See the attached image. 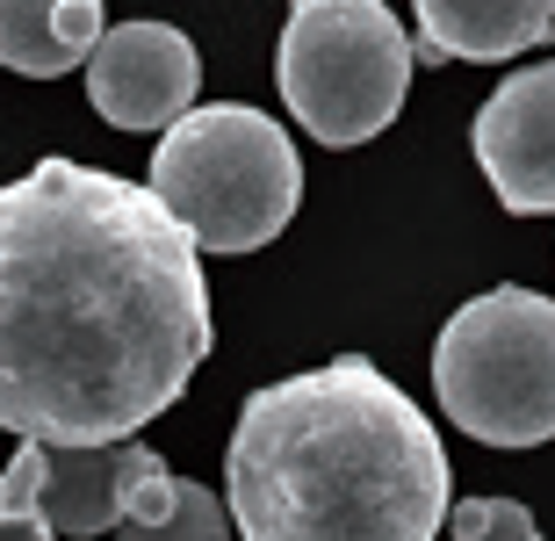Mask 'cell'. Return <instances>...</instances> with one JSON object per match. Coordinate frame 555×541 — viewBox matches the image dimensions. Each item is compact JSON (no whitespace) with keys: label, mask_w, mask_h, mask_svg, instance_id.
Returning <instances> with one entry per match:
<instances>
[{"label":"cell","mask_w":555,"mask_h":541,"mask_svg":"<svg viewBox=\"0 0 555 541\" xmlns=\"http://www.w3.org/2000/svg\"><path fill=\"white\" fill-rule=\"evenodd\" d=\"M152 195L195 253H260L304 203V159L288 130L246 102H195L159 130Z\"/></svg>","instance_id":"cell-3"},{"label":"cell","mask_w":555,"mask_h":541,"mask_svg":"<svg viewBox=\"0 0 555 541\" xmlns=\"http://www.w3.org/2000/svg\"><path fill=\"white\" fill-rule=\"evenodd\" d=\"M418 8V43L412 65H498L519 59L555 37V0H412Z\"/></svg>","instance_id":"cell-9"},{"label":"cell","mask_w":555,"mask_h":541,"mask_svg":"<svg viewBox=\"0 0 555 541\" xmlns=\"http://www.w3.org/2000/svg\"><path fill=\"white\" fill-rule=\"evenodd\" d=\"M102 29V0H0V65L22 80H59L87 65Z\"/></svg>","instance_id":"cell-10"},{"label":"cell","mask_w":555,"mask_h":541,"mask_svg":"<svg viewBox=\"0 0 555 541\" xmlns=\"http://www.w3.org/2000/svg\"><path fill=\"white\" fill-rule=\"evenodd\" d=\"M288 116L318 145H369L412 87V37L383 0H296L274 51Z\"/></svg>","instance_id":"cell-5"},{"label":"cell","mask_w":555,"mask_h":541,"mask_svg":"<svg viewBox=\"0 0 555 541\" xmlns=\"http://www.w3.org/2000/svg\"><path fill=\"white\" fill-rule=\"evenodd\" d=\"M159 469V455L138 434L124 440H43L37 462V513L43 534H116L138 499V484Z\"/></svg>","instance_id":"cell-8"},{"label":"cell","mask_w":555,"mask_h":541,"mask_svg":"<svg viewBox=\"0 0 555 541\" xmlns=\"http://www.w3.org/2000/svg\"><path fill=\"white\" fill-rule=\"evenodd\" d=\"M448 499L433 418L369 355L253 390L224 455L231 527L253 541H433Z\"/></svg>","instance_id":"cell-2"},{"label":"cell","mask_w":555,"mask_h":541,"mask_svg":"<svg viewBox=\"0 0 555 541\" xmlns=\"http://www.w3.org/2000/svg\"><path fill=\"white\" fill-rule=\"evenodd\" d=\"M209 339L195 239L152 188L59 152L0 188V434H144L181 404Z\"/></svg>","instance_id":"cell-1"},{"label":"cell","mask_w":555,"mask_h":541,"mask_svg":"<svg viewBox=\"0 0 555 541\" xmlns=\"http://www.w3.org/2000/svg\"><path fill=\"white\" fill-rule=\"evenodd\" d=\"M440 527H448V534H462V541H491V534L534 541V534H541V520H534L519 499H454Z\"/></svg>","instance_id":"cell-13"},{"label":"cell","mask_w":555,"mask_h":541,"mask_svg":"<svg viewBox=\"0 0 555 541\" xmlns=\"http://www.w3.org/2000/svg\"><path fill=\"white\" fill-rule=\"evenodd\" d=\"M37 462H43V440H22L15 462L0 469V541H43V513H37Z\"/></svg>","instance_id":"cell-11"},{"label":"cell","mask_w":555,"mask_h":541,"mask_svg":"<svg viewBox=\"0 0 555 541\" xmlns=\"http://www.w3.org/2000/svg\"><path fill=\"white\" fill-rule=\"evenodd\" d=\"M224 527H231V505L217 499V491L173 477V499H166V513H159V541H217Z\"/></svg>","instance_id":"cell-12"},{"label":"cell","mask_w":555,"mask_h":541,"mask_svg":"<svg viewBox=\"0 0 555 541\" xmlns=\"http://www.w3.org/2000/svg\"><path fill=\"white\" fill-rule=\"evenodd\" d=\"M433 390L483 448L555 440V296L491 289L433 339Z\"/></svg>","instance_id":"cell-4"},{"label":"cell","mask_w":555,"mask_h":541,"mask_svg":"<svg viewBox=\"0 0 555 541\" xmlns=\"http://www.w3.org/2000/svg\"><path fill=\"white\" fill-rule=\"evenodd\" d=\"M469 145L491 195L513 217H548L555 209V59L491 87V102L476 108Z\"/></svg>","instance_id":"cell-7"},{"label":"cell","mask_w":555,"mask_h":541,"mask_svg":"<svg viewBox=\"0 0 555 541\" xmlns=\"http://www.w3.org/2000/svg\"><path fill=\"white\" fill-rule=\"evenodd\" d=\"M203 94V59L173 22H116L87 51V102L116 130H166Z\"/></svg>","instance_id":"cell-6"}]
</instances>
